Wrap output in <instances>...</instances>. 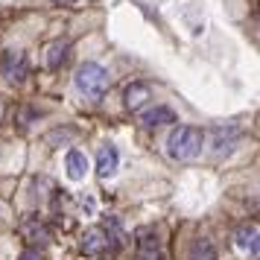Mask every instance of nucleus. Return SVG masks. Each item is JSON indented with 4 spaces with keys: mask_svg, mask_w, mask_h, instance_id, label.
<instances>
[{
    "mask_svg": "<svg viewBox=\"0 0 260 260\" xmlns=\"http://www.w3.org/2000/svg\"><path fill=\"white\" fill-rule=\"evenodd\" d=\"M149 100H152V91H149V85H143V82H132L126 88V94H123V103H126L129 111H143V106Z\"/></svg>",
    "mask_w": 260,
    "mask_h": 260,
    "instance_id": "6e6552de",
    "label": "nucleus"
},
{
    "mask_svg": "<svg viewBox=\"0 0 260 260\" xmlns=\"http://www.w3.org/2000/svg\"><path fill=\"white\" fill-rule=\"evenodd\" d=\"M205 146V132L196 126H176L167 138V155L173 161H196Z\"/></svg>",
    "mask_w": 260,
    "mask_h": 260,
    "instance_id": "f257e3e1",
    "label": "nucleus"
},
{
    "mask_svg": "<svg viewBox=\"0 0 260 260\" xmlns=\"http://www.w3.org/2000/svg\"><path fill=\"white\" fill-rule=\"evenodd\" d=\"M68 41H53L47 50V68H59L61 61H64V56H68Z\"/></svg>",
    "mask_w": 260,
    "mask_h": 260,
    "instance_id": "4468645a",
    "label": "nucleus"
},
{
    "mask_svg": "<svg viewBox=\"0 0 260 260\" xmlns=\"http://www.w3.org/2000/svg\"><path fill=\"white\" fill-rule=\"evenodd\" d=\"M120 167V152L117 146H100V152H96V176L100 178H111L114 173H117Z\"/></svg>",
    "mask_w": 260,
    "mask_h": 260,
    "instance_id": "423d86ee",
    "label": "nucleus"
},
{
    "mask_svg": "<svg viewBox=\"0 0 260 260\" xmlns=\"http://www.w3.org/2000/svg\"><path fill=\"white\" fill-rule=\"evenodd\" d=\"M158 254H161L158 237L149 234V231H143L141 240H138V260H158Z\"/></svg>",
    "mask_w": 260,
    "mask_h": 260,
    "instance_id": "f8f14e48",
    "label": "nucleus"
},
{
    "mask_svg": "<svg viewBox=\"0 0 260 260\" xmlns=\"http://www.w3.org/2000/svg\"><path fill=\"white\" fill-rule=\"evenodd\" d=\"M141 120L146 123V126H167V123H178L176 111H173V108H167V106H155V108H149V111H143Z\"/></svg>",
    "mask_w": 260,
    "mask_h": 260,
    "instance_id": "9b49d317",
    "label": "nucleus"
},
{
    "mask_svg": "<svg viewBox=\"0 0 260 260\" xmlns=\"http://www.w3.org/2000/svg\"><path fill=\"white\" fill-rule=\"evenodd\" d=\"M211 138H213V149L222 152L225 146H231V143L240 138V126H234V123H228V126H216V129L211 132Z\"/></svg>",
    "mask_w": 260,
    "mask_h": 260,
    "instance_id": "9d476101",
    "label": "nucleus"
},
{
    "mask_svg": "<svg viewBox=\"0 0 260 260\" xmlns=\"http://www.w3.org/2000/svg\"><path fill=\"white\" fill-rule=\"evenodd\" d=\"M88 155L79 152V149H71V152L64 155V170H68V178L71 181H82L88 176Z\"/></svg>",
    "mask_w": 260,
    "mask_h": 260,
    "instance_id": "1a4fd4ad",
    "label": "nucleus"
},
{
    "mask_svg": "<svg viewBox=\"0 0 260 260\" xmlns=\"http://www.w3.org/2000/svg\"><path fill=\"white\" fill-rule=\"evenodd\" d=\"M21 260H41V254H38L36 248H26L24 254H21Z\"/></svg>",
    "mask_w": 260,
    "mask_h": 260,
    "instance_id": "2eb2a0df",
    "label": "nucleus"
},
{
    "mask_svg": "<svg viewBox=\"0 0 260 260\" xmlns=\"http://www.w3.org/2000/svg\"><path fill=\"white\" fill-rule=\"evenodd\" d=\"M3 114H6V103L0 100V123H3Z\"/></svg>",
    "mask_w": 260,
    "mask_h": 260,
    "instance_id": "dca6fc26",
    "label": "nucleus"
},
{
    "mask_svg": "<svg viewBox=\"0 0 260 260\" xmlns=\"http://www.w3.org/2000/svg\"><path fill=\"white\" fill-rule=\"evenodd\" d=\"M0 76L9 79V82H21L26 76V56L21 50H9L3 61H0Z\"/></svg>",
    "mask_w": 260,
    "mask_h": 260,
    "instance_id": "20e7f679",
    "label": "nucleus"
},
{
    "mask_svg": "<svg viewBox=\"0 0 260 260\" xmlns=\"http://www.w3.org/2000/svg\"><path fill=\"white\" fill-rule=\"evenodd\" d=\"M64 3H73V0H64Z\"/></svg>",
    "mask_w": 260,
    "mask_h": 260,
    "instance_id": "f3484780",
    "label": "nucleus"
},
{
    "mask_svg": "<svg viewBox=\"0 0 260 260\" xmlns=\"http://www.w3.org/2000/svg\"><path fill=\"white\" fill-rule=\"evenodd\" d=\"M73 85H76V91L88 100H100V96H106V91L111 88V76L103 64H96V61H85L79 64V71L73 76Z\"/></svg>",
    "mask_w": 260,
    "mask_h": 260,
    "instance_id": "f03ea898",
    "label": "nucleus"
},
{
    "mask_svg": "<svg viewBox=\"0 0 260 260\" xmlns=\"http://www.w3.org/2000/svg\"><path fill=\"white\" fill-rule=\"evenodd\" d=\"M18 231H21V237H24L29 246H47L50 243V228L38 216H26Z\"/></svg>",
    "mask_w": 260,
    "mask_h": 260,
    "instance_id": "39448f33",
    "label": "nucleus"
},
{
    "mask_svg": "<svg viewBox=\"0 0 260 260\" xmlns=\"http://www.w3.org/2000/svg\"><path fill=\"white\" fill-rule=\"evenodd\" d=\"M257 237H260V228L257 222H246L240 231H237V248L240 251H248L251 257H257V251H260V243H257Z\"/></svg>",
    "mask_w": 260,
    "mask_h": 260,
    "instance_id": "0eeeda50",
    "label": "nucleus"
},
{
    "mask_svg": "<svg viewBox=\"0 0 260 260\" xmlns=\"http://www.w3.org/2000/svg\"><path fill=\"white\" fill-rule=\"evenodd\" d=\"M190 260H216V248H213L211 240L199 237V240L193 243V248H190Z\"/></svg>",
    "mask_w": 260,
    "mask_h": 260,
    "instance_id": "ddd939ff",
    "label": "nucleus"
},
{
    "mask_svg": "<svg viewBox=\"0 0 260 260\" xmlns=\"http://www.w3.org/2000/svg\"><path fill=\"white\" fill-rule=\"evenodd\" d=\"M111 246H114L111 234H108L106 228H100V225L88 228V231L82 234V243H79V248H82L85 257H103Z\"/></svg>",
    "mask_w": 260,
    "mask_h": 260,
    "instance_id": "7ed1b4c3",
    "label": "nucleus"
}]
</instances>
